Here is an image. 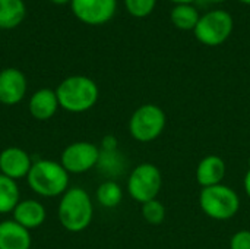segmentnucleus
Listing matches in <instances>:
<instances>
[{
	"label": "nucleus",
	"mask_w": 250,
	"mask_h": 249,
	"mask_svg": "<svg viewBox=\"0 0 250 249\" xmlns=\"http://www.w3.org/2000/svg\"><path fill=\"white\" fill-rule=\"evenodd\" d=\"M100 147L88 141L69 144L60 154V164L69 175H82L97 167Z\"/></svg>",
	"instance_id": "8"
},
{
	"label": "nucleus",
	"mask_w": 250,
	"mask_h": 249,
	"mask_svg": "<svg viewBox=\"0 0 250 249\" xmlns=\"http://www.w3.org/2000/svg\"><path fill=\"white\" fill-rule=\"evenodd\" d=\"M31 232L13 219L0 222V249H31Z\"/></svg>",
	"instance_id": "14"
},
{
	"label": "nucleus",
	"mask_w": 250,
	"mask_h": 249,
	"mask_svg": "<svg viewBox=\"0 0 250 249\" xmlns=\"http://www.w3.org/2000/svg\"><path fill=\"white\" fill-rule=\"evenodd\" d=\"M239 1H242V3H245V4H250V0H239Z\"/></svg>",
	"instance_id": "29"
},
{
	"label": "nucleus",
	"mask_w": 250,
	"mask_h": 249,
	"mask_svg": "<svg viewBox=\"0 0 250 249\" xmlns=\"http://www.w3.org/2000/svg\"><path fill=\"white\" fill-rule=\"evenodd\" d=\"M127 12L135 18H145L152 13L157 0H125Z\"/></svg>",
	"instance_id": "22"
},
{
	"label": "nucleus",
	"mask_w": 250,
	"mask_h": 249,
	"mask_svg": "<svg viewBox=\"0 0 250 249\" xmlns=\"http://www.w3.org/2000/svg\"><path fill=\"white\" fill-rule=\"evenodd\" d=\"M32 163L28 151L21 147H7L0 151V173L16 182L26 179Z\"/></svg>",
	"instance_id": "10"
},
{
	"label": "nucleus",
	"mask_w": 250,
	"mask_h": 249,
	"mask_svg": "<svg viewBox=\"0 0 250 249\" xmlns=\"http://www.w3.org/2000/svg\"><path fill=\"white\" fill-rule=\"evenodd\" d=\"M12 216H13L12 219L18 225H21L22 227H25L31 232L34 229L41 227L45 223L47 208L41 201L26 198V200H21L18 203V205L12 211Z\"/></svg>",
	"instance_id": "12"
},
{
	"label": "nucleus",
	"mask_w": 250,
	"mask_h": 249,
	"mask_svg": "<svg viewBox=\"0 0 250 249\" xmlns=\"http://www.w3.org/2000/svg\"><path fill=\"white\" fill-rule=\"evenodd\" d=\"M202 211L214 220H229L239 213L240 198L234 189L226 185L202 188L199 195Z\"/></svg>",
	"instance_id": "4"
},
{
	"label": "nucleus",
	"mask_w": 250,
	"mask_h": 249,
	"mask_svg": "<svg viewBox=\"0 0 250 249\" xmlns=\"http://www.w3.org/2000/svg\"><path fill=\"white\" fill-rule=\"evenodd\" d=\"M59 106L69 113H85L98 101V85L88 76L73 75L63 79L54 90Z\"/></svg>",
	"instance_id": "3"
},
{
	"label": "nucleus",
	"mask_w": 250,
	"mask_h": 249,
	"mask_svg": "<svg viewBox=\"0 0 250 249\" xmlns=\"http://www.w3.org/2000/svg\"><path fill=\"white\" fill-rule=\"evenodd\" d=\"M21 201L18 182L0 173V214H10Z\"/></svg>",
	"instance_id": "17"
},
{
	"label": "nucleus",
	"mask_w": 250,
	"mask_h": 249,
	"mask_svg": "<svg viewBox=\"0 0 250 249\" xmlns=\"http://www.w3.org/2000/svg\"><path fill=\"white\" fill-rule=\"evenodd\" d=\"M161 185L163 178L160 169L152 163H142L132 170L127 179V192L135 201L145 204L157 198Z\"/></svg>",
	"instance_id": "7"
},
{
	"label": "nucleus",
	"mask_w": 250,
	"mask_h": 249,
	"mask_svg": "<svg viewBox=\"0 0 250 249\" xmlns=\"http://www.w3.org/2000/svg\"><path fill=\"white\" fill-rule=\"evenodd\" d=\"M53 3H57V4H63V3H67L69 0H51Z\"/></svg>",
	"instance_id": "27"
},
{
	"label": "nucleus",
	"mask_w": 250,
	"mask_h": 249,
	"mask_svg": "<svg viewBox=\"0 0 250 249\" xmlns=\"http://www.w3.org/2000/svg\"><path fill=\"white\" fill-rule=\"evenodd\" d=\"M166 122V113L161 107L144 104L133 112L129 120V132L139 142H151L163 134Z\"/></svg>",
	"instance_id": "6"
},
{
	"label": "nucleus",
	"mask_w": 250,
	"mask_h": 249,
	"mask_svg": "<svg viewBox=\"0 0 250 249\" xmlns=\"http://www.w3.org/2000/svg\"><path fill=\"white\" fill-rule=\"evenodd\" d=\"M230 249H250V230H240L233 235Z\"/></svg>",
	"instance_id": "23"
},
{
	"label": "nucleus",
	"mask_w": 250,
	"mask_h": 249,
	"mask_svg": "<svg viewBox=\"0 0 250 249\" xmlns=\"http://www.w3.org/2000/svg\"><path fill=\"white\" fill-rule=\"evenodd\" d=\"M199 12L192 4H176L170 13L173 25L182 31H193L199 22Z\"/></svg>",
	"instance_id": "19"
},
{
	"label": "nucleus",
	"mask_w": 250,
	"mask_h": 249,
	"mask_svg": "<svg viewBox=\"0 0 250 249\" xmlns=\"http://www.w3.org/2000/svg\"><path fill=\"white\" fill-rule=\"evenodd\" d=\"M97 169L103 175H105L107 178H110L113 181L114 178H119L120 175L125 173L126 158L119 150H116V151H101L100 150Z\"/></svg>",
	"instance_id": "16"
},
{
	"label": "nucleus",
	"mask_w": 250,
	"mask_h": 249,
	"mask_svg": "<svg viewBox=\"0 0 250 249\" xmlns=\"http://www.w3.org/2000/svg\"><path fill=\"white\" fill-rule=\"evenodd\" d=\"M227 167L221 157L207 156L204 157L196 169V181L202 188L220 185L226 176Z\"/></svg>",
	"instance_id": "15"
},
{
	"label": "nucleus",
	"mask_w": 250,
	"mask_h": 249,
	"mask_svg": "<svg viewBox=\"0 0 250 249\" xmlns=\"http://www.w3.org/2000/svg\"><path fill=\"white\" fill-rule=\"evenodd\" d=\"M69 173L56 160H37L26 176L29 189L42 198L62 197L69 189Z\"/></svg>",
	"instance_id": "2"
},
{
	"label": "nucleus",
	"mask_w": 250,
	"mask_h": 249,
	"mask_svg": "<svg viewBox=\"0 0 250 249\" xmlns=\"http://www.w3.org/2000/svg\"><path fill=\"white\" fill-rule=\"evenodd\" d=\"M97 201L100 205L105 207V208H114L117 207L122 200H123V191L122 186L116 182V181H104L98 189H97Z\"/></svg>",
	"instance_id": "20"
},
{
	"label": "nucleus",
	"mask_w": 250,
	"mask_h": 249,
	"mask_svg": "<svg viewBox=\"0 0 250 249\" xmlns=\"http://www.w3.org/2000/svg\"><path fill=\"white\" fill-rule=\"evenodd\" d=\"M75 16L88 25L108 22L117 7V0H70Z\"/></svg>",
	"instance_id": "9"
},
{
	"label": "nucleus",
	"mask_w": 250,
	"mask_h": 249,
	"mask_svg": "<svg viewBox=\"0 0 250 249\" xmlns=\"http://www.w3.org/2000/svg\"><path fill=\"white\" fill-rule=\"evenodd\" d=\"M233 16L227 10L217 9L201 16L193 32L196 40L204 45L217 47L229 40L233 32Z\"/></svg>",
	"instance_id": "5"
},
{
	"label": "nucleus",
	"mask_w": 250,
	"mask_h": 249,
	"mask_svg": "<svg viewBox=\"0 0 250 249\" xmlns=\"http://www.w3.org/2000/svg\"><path fill=\"white\" fill-rule=\"evenodd\" d=\"M26 78L15 68H7L0 72V104L16 106L26 94Z\"/></svg>",
	"instance_id": "11"
},
{
	"label": "nucleus",
	"mask_w": 250,
	"mask_h": 249,
	"mask_svg": "<svg viewBox=\"0 0 250 249\" xmlns=\"http://www.w3.org/2000/svg\"><path fill=\"white\" fill-rule=\"evenodd\" d=\"M25 16V4L22 0H0V28H15Z\"/></svg>",
	"instance_id": "18"
},
{
	"label": "nucleus",
	"mask_w": 250,
	"mask_h": 249,
	"mask_svg": "<svg viewBox=\"0 0 250 249\" xmlns=\"http://www.w3.org/2000/svg\"><path fill=\"white\" fill-rule=\"evenodd\" d=\"M245 191H246V194H248V197L250 198V169L248 170V173H246V176H245Z\"/></svg>",
	"instance_id": "25"
},
{
	"label": "nucleus",
	"mask_w": 250,
	"mask_h": 249,
	"mask_svg": "<svg viewBox=\"0 0 250 249\" xmlns=\"http://www.w3.org/2000/svg\"><path fill=\"white\" fill-rule=\"evenodd\" d=\"M207 1H211V3H224L227 0H207Z\"/></svg>",
	"instance_id": "28"
},
{
	"label": "nucleus",
	"mask_w": 250,
	"mask_h": 249,
	"mask_svg": "<svg viewBox=\"0 0 250 249\" xmlns=\"http://www.w3.org/2000/svg\"><path fill=\"white\" fill-rule=\"evenodd\" d=\"M57 217L62 227L70 233L88 229L94 217V205L89 194L81 186L69 188L60 197Z\"/></svg>",
	"instance_id": "1"
},
{
	"label": "nucleus",
	"mask_w": 250,
	"mask_h": 249,
	"mask_svg": "<svg viewBox=\"0 0 250 249\" xmlns=\"http://www.w3.org/2000/svg\"><path fill=\"white\" fill-rule=\"evenodd\" d=\"M142 216L144 219L154 226H158L166 219V207L155 198L145 204H142Z\"/></svg>",
	"instance_id": "21"
},
{
	"label": "nucleus",
	"mask_w": 250,
	"mask_h": 249,
	"mask_svg": "<svg viewBox=\"0 0 250 249\" xmlns=\"http://www.w3.org/2000/svg\"><path fill=\"white\" fill-rule=\"evenodd\" d=\"M59 109L60 106H59L56 91L50 88H41L35 91L28 101L29 114L38 122L50 120L51 117H54Z\"/></svg>",
	"instance_id": "13"
},
{
	"label": "nucleus",
	"mask_w": 250,
	"mask_h": 249,
	"mask_svg": "<svg viewBox=\"0 0 250 249\" xmlns=\"http://www.w3.org/2000/svg\"><path fill=\"white\" fill-rule=\"evenodd\" d=\"M171 1L176 4H192L195 0H171Z\"/></svg>",
	"instance_id": "26"
},
{
	"label": "nucleus",
	"mask_w": 250,
	"mask_h": 249,
	"mask_svg": "<svg viewBox=\"0 0 250 249\" xmlns=\"http://www.w3.org/2000/svg\"><path fill=\"white\" fill-rule=\"evenodd\" d=\"M101 151H116L119 150V142H117V138L114 135H105L103 139H101V147H100Z\"/></svg>",
	"instance_id": "24"
}]
</instances>
